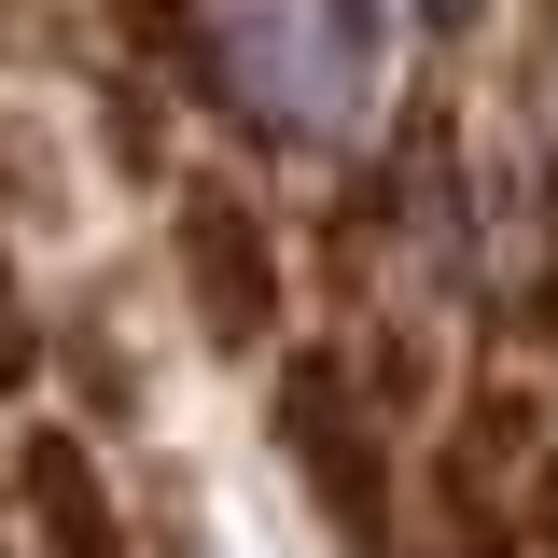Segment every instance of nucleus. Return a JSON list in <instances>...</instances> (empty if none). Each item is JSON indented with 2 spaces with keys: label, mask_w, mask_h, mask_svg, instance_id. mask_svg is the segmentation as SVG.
<instances>
[{
  "label": "nucleus",
  "mask_w": 558,
  "mask_h": 558,
  "mask_svg": "<svg viewBox=\"0 0 558 558\" xmlns=\"http://www.w3.org/2000/svg\"><path fill=\"white\" fill-rule=\"evenodd\" d=\"M43 363V322H28V279H14V238H0V391H28Z\"/></svg>",
  "instance_id": "39448f33"
},
{
  "label": "nucleus",
  "mask_w": 558,
  "mask_h": 558,
  "mask_svg": "<svg viewBox=\"0 0 558 558\" xmlns=\"http://www.w3.org/2000/svg\"><path fill=\"white\" fill-rule=\"evenodd\" d=\"M182 307H196V336L223 349V363H266L279 349V238L266 209L238 196V182H182Z\"/></svg>",
  "instance_id": "7ed1b4c3"
},
{
  "label": "nucleus",
  "mask_w": 558,
  "mask_h": 558,
  "mask_svg": "<svg viewBox=\"0 0 558 558\" xmlns=\"http://www.w3.org/2000/svg\"><path fill=\"white\" fill-rule=\"evenodd\" d=\"M196 43L266 140H349L391 57V0H196Z\"/></svg>",
  "instance_id": "f257e3e1"
},
{
  "label": "nucleus",
  "mask_w": 558,
  "mask_h": 558,
  "mask_svg": "<svg viewBox=\"0 0 558 558\" xmlns=\"http://www.w3.org/2000/svg\"><path fill=\"white\" fill-rule=\"evenodd\" d=\"M418 14H475V0H418Z\"/></svg>",
  "instance_id": "423d86ee"
},
{
  "label": "nucleus",
  "mask_w": 558,
  "mask_h": 558,
  "mask_svg": "<svg viewBox=\"0 0 558 558\" xmlns=\"http://www.w3.org/2000/svg\"><path fill=\"white\" fill-rule=\"evenodd\" d=\"M14 502H28L43 558H140L126 545V502H112L98 447H84L70 418H28V433H14Z\"/></svg>",
  "instance_id": "20e7f679"
},
{
  "label": "nucleus",
  "mask_w": 558,
  "mask_h": 558,
  "mask_svg": "<svg viewBox=\"0 0 558 558\" xmlns=\"http://www.w3.org/2000/svg\"><path fill=\"white\" fill-rule=\"evenodd\" d=\"M266 433H279V461L307 475V502H322V531H336L349 558L391 545V433L363 405V363H349V349H293V363H279Z\"/></svg>",
  "instance_id": "f03ea898"
}]
</instances>
